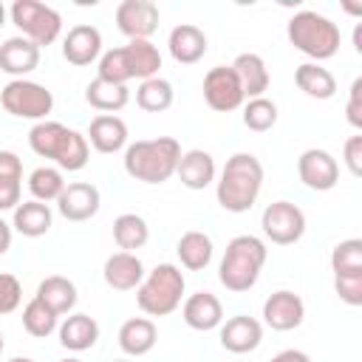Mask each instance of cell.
<instances>
[{
    "instance_id": "42",
    "label": "cell",
    "mask_w": 362,
    "mask_h": 362,
    "mask_svg": "<svg viewBox=\"0 0 362 362\" xmlns=\"http://www.w3.org/2000/svg\"><path fill=\"white\" fill-rule=\"evenodd\" d=\"M342 161H345V167H348V173H351L354 178L362 175V136H359V133L345 141V147H342Z\"/></svg>"
},
{
    "instance_id": "10",
    "label": "cell",
    "mask_w": 362,
    "mask_h": 362,
    "mask_svg": "<svg viewBox=\"0 0 362 362\" xmlns=\"http://www.w3.org/2000/svg\"><path fill=\"white\" fill-rule=\"evenodd\" d=\"M204 102L215 110V113H232L238 107H243L246 96H243V88L232 71V65H215L204 74Z\"/></svg>"
},
{
    "instance_id": "18",
    "label": "cell",
    "mask_w": 362,
    "mask_h": 362,
    "mask_svg": "<svg viewBox=\"0 0 362 362\" xmlns=\"http://www.w3.org/2000/svg\"><path fill=\"white\" fill-rule=\"evenodd\" d=\"M40 65V48L25 37H8L0 45V71L11 79H25Z\"/></svg>"
},
{
    "instance_id": "34",
    "label": "cell",
    "mask_w": 362,
    "mask_h": 362,
    "mask_svg": "<svg viewBox=\"0 0 362 362\" xmlns=\"http://www.w3.org/2000/svg\"><path fill=\"white\" fill-rule=\"evenodd\" d=\"M62 189H65L62 170L48 167V164L31 170V175H28V192H31L34 201H40V204H51V201H57V198L62 195Z\"/></svg>"
},
{
    "instance_id": "17",
    "label": "cell",
    "mask_w": 362,
    "mask_h": 362,
    "mask_svg": "<svg viewBox=\"0 0 362 362\" xmlns=\"http://www.w3.org/2000/svg\"><path fill=\"white\" fill-rule=\"evenodd\" d=\"M85 139L96 153L110 156V153H119L127 147V124L116 113H99L90 119Z\"/></svg>"
},
{
    "instance_id": "3",
    "label": "cell",
    "mask_w": 362,
    "mask_h": 362,
    "mask_svg": "<svg viewBox=\"0 0 362 362\" xmlns=\"http://www.w3.org/2000/svg\"><path fill=\"white\" fill-rule=\"evenodd\" d=\"M181 158V144L173 136L139 139L124 147V173L141 184H164L175 175Z\"/></svg>"
},
{
    "instance_id": "37",
    "label": "cell",
    "mask_w": 362,
    "mask_h": 362,
    "mask_svg": "<svg viewBox=\"0 0 362 362\" xmlns=\"http://www.w3.org/2000/svg\"><path fill=\"white\" fill-rule=\"evenodd\" d=\"M243 124L255 133H266L277 124V105L266 96L257 99H246L243 102Z\"/></svg>"
},
{
    "instance_id": "41",
    "label": "cell",
    "mask_w": 362,
    "mask_h": 362,
    "mask_svg": "<svg viewBox=\"0 0 362 362\" xmlns=\"http://www.w3.org/2000/svg\"><path fill=\"white\" fill-rule=\"evenodd\" d=\"M345 116H348L351 127L362 130V79H359V76L351 82V90H348V102H345Z\"/></svg>"
},
{
    "instance_id": "16",
    "label": "cell",
    "mask_w": 362,
    "mask_h": 362,
    "mask_svg": "<svg viewBox=\"0 0 362 362\" xmlns=\"http://www.w3.org/2000/svg\"><path fill=\"white\" fill-rule=\"evenodd\" d=\"M102 57V31L90 23H76L74 28H68V34L62 37V59L85 68L90 62H99Z\"/></svg>"
},
{
    "instance_id": "4",
    "label": "cell",
    "mask_w": 362,
    "mask_h": 362,
    "mask_svg": "<svg viewBox=\"0 0 362 362\" xmlns=\"http://www.w3.org/2000/svg\"><path fill=\"white\" fill-rule=\"evenodd\" d=\"M269 249L257 235H235L226 249L223 257L218 263V280L226 291L232 294H243L249 288H255V283L260 280V272L266 266Z\"/></svg>"
},
{
    "instance_id": "19",
    "label": "cell",
    "mask_w": 362,
    "mask_h": 362,
    "mask_svg": "<svg viewBox=\"0 0 362 362\" xmlns=\"http://www.w3.org/2000/svg\"><path fill=\"white\" fill-rule=\"evenodd\" d=\"M206 48H209V40H206L204 28H198L192 23L175 25L167 37V51L178 65H195L198 59H204Z\"/></svg>"
},
{
    "instance_id": "26",
    "label": "cell",
    "mask_w": 362,
    "mask_h": 362,
    "mask_svg": "<svg viewBox=\"0 0 362 362\" xmlns=\"http://www.w3.org/2000/svg\"><path fill=\"white\" fill-rule=\"evenodd\" d=\"M54 226V212L48 204H40V201H20L14 206V215H11V229L20 232L23 238H42L48 235Z\"/></svg>"
},
{
    "instance_id": "50",
    "label": "cell",
    "mask_w": 362,
    "mask_h": 362,
    "mask_svg": "<svg viewBox=\"0 0 362 362\" xmlns=\"http://www.w3.org/2000/svg\"><path fill=\"white\" fill-rule=\"evenodd\" d=\"M8 362H34L31 356H14V359H8Z\"/></svg>"
},
{
    "instance_id": "51",
    "label": "cell",
    "mask_w": 362,
    "mask_h": 362,
    "mask_svg": "<svg viewBox=\"0 0 362 362\" xmlns=\"http://www.w3.org/2000/svg\"><path fill=\"white\" fill-rule=\"evenodd\" d=\"M59 362H82V359H76V356H68V359H59Z\"/></svg>"
},
{
    "instance_id": "36",
    "label": "cell",
    "mask_w": 362,
    "mask_h": 362,
    "mask_svg": "<svg viewBox=\"0 0 362 362\" xmlns=\"http://www.w3.org/2000/svg\"><path fill=\"white\" fill-rule=\"evenodd\" d=\"M96 76L105 79V82H113V85H127L133 79L130 65H127V57H124V45L102 51V57L96 62Z\"/></svg>"
},
{
    "instance_id": "35",
    "label": "cell",
    "mask_w": 362,
    "mask_h": 362,
    "mask_svg": "<svg viewBox=\"0 0 362 362\" xmlns=\"http://www.w3.org/2000/svg\"><path fill=\"white\" fill-rule=\"evenodd\" d=\"M20 320H23V328H25L31 337H37V339L51 337V334L59 328V317H57L45 303H40L37 297H31V300L25 303Z\"/></svg>"
},
{
    "instance_id": "15",
    "label": "cell",
    "mask_w": 362,
    "mask_h": 362,
    "mask_svg": "<svg viewBox=\"0 0 362 362\" xmlns=\"http://www.w3.org/2000/svg\"><path fill=\"white\" fill-rule=\"evenodd\" d=\"M218 339L229 354H252L263 342V322L249 314H235L218 325Z\"/></svg>"
},
{
    "instance_id": "39",
    "label": "cell",
    "mask_w": 362,
    "mask_h": 362,
    "mask_svg": "<svg viewBox=\"0 0 362 362\" xmlns=\"http://www.w3.org/2000/svg\"><path fill=\"white\" fill-rule=\"evenodd\" d=\"M20 303H23V283L14 274L0 272V317L17 311Z\"/></svg>"
},
{
    "instance_id": "46",
    "label": "cell",
    "mask_w": 362,
    "mask_h": 362,
    "mask_svg": "<svg viewBox=\"0 0 362 362\" xmlns=\"http://www.w3.org/2000/svg\"><path fill=\"white\" fill-rule=\"evenodd\" d=\"M11 238H14V229H11V223H6L3 218H0V257L11 249Z\"/></svg>"
},
{
    "instance_id": "9",
    "label": "cell",
    "mask_w": 362,
    "mask_h": 362,
    "mask_svg": "<svg viewBox=\"0 0 362 362\" xmlns=\"http://www.w3.org/2000/svg\"><path fill=\"white\" fill-rule=\"evenodd\" d=\"M263 235L277 246H291L305 235V212L291 201H272L260 215Z\"/></svg>"
},
{
    "instance_id": "27",
    "label": "cell",
    "mask_w": 362,
    "mask_h": 362,
    "mask_svg": "<svg viewBox=\"0 0 362 362\" xmlns=\"http://www.w3.org/2000/svg\"><path fill=\"white\" fill-rule=\"evenodd\" d=\"M175 255H178V260H181V266L187 272H204L215 257V246H212V238L206 232L189 229V232H184L178 238Z\"/></svg>"
},
{
    "instance_id": "7",
    "label": "cell",
    "mask_w": 362,
    "mask_h": 362,
    "mask_svg": "<svg viewBox=\"0 0 362 362\" xmlns=\"http://www.w3.org/2000/svg\"><path fill=\"white\" fill-rule=\"evenodd\" d=\"M8 17L20 28V37L31 40L37 48L57 42L62 34V14L40 0H14Z\"/></svg>"
},
{
    "instance_id": "30",
    "label": "cell",
    "mask_w": 362,
    "mask_h": 362,
    "mask_svg": "<svg viewBox=\"0 0 362 362\" xmlns=\"http://www.w3.org/2000/svg\"><path fill=\"white\" fill-rule=\"evenodd\" d=\"M124 57H127V65H130L133 79L144 82V79L158 76V68H161V51H158V45H153L150 40H127V45H124Z\"/></svg>"
},
{
    "instance_id": "12",
    "label": "cell",
    "mask_w": 362,
    "mask_h": 362,
    "mask_svg": "<svg viewBox=\"0 0 362 362\" xmlns=\"http://www.w3.org/2000/svg\"><path fill=\"white\" fill-rule=\"evenodd\" d=\"M158 6L150 0H122L116 6V28L127 40H150L158 28Z\"/></svg>"
},
{
    "instance_id": "44",
    "label": "cell",
    "mask_w": 362,
    "mask_h": 362,
    "mask_svg": "<svg viewBox=\"0 0 362 362\" xmlns=\"http://www.w3.org/2000/svg\"><path fill=\"white\" fill-rule=\"evenodd\" d=\"M23 195V181H6L0 178V212H14V206L20 204Z\"/></svg>"
},
{
    "instance_id": "48",
    "label": "cell",
    "mask_w": 362,
    "mask_h": 362,
    "mask_svg": "<svg viewBox=\"0 0 362 362\" xmlns=\"http://www.w3.org/2000/svg\"><path fill=\"white\" fill-rule=\"evenodd\" d=\"M342 8H345L348 14H362V6H351V3H345Z\"/></svg>"
},
{
    "instance_id": "23",
    "label": "cell",
    "mask_w": 362,
    "mask_h": 362,
    "mask_svg": "<svg viewBox=\"0 0 362 362\" xmlns=\"http://www.w3.org/2000/svg\"><path fill=\"white\" fill-rule=\"evenodd\" d=\"M175 175H178V181H181L187 189H206L209 184H215L218 167H215L212 153L195 147V150L181 153L178 167H175Z\"/></svg>"
},
{
    "instance_id": "53",
    "label": "cell",
    "mask_w": 362,
    "mask_h": 362,
    "mask_svg": "<svg viewBox=\"0 0 362 362\" xmlns=\"http://www.w3.org/2000/svg\"><path fill=\"white\" fill-rule=\"evenodd\" d=\"M113 362H133V359H113Z\"/></svg>"
},
{
    "instance_id": "5",
    "label": "cell",
    "mask_w": 362,
    "mask_h": 362,
    "mask_svg": "<svg viewBox=\"0 0 362 362\" xmlns=\"http://www.w3.org/2000/svg\"><path fill=\"white\" fill-rule=\"evenodd\" d=\"M286 37L300 54L311 57V62H320V65L325 59L337 57V51H339V25L331 17L311 11V8L291 14V20L286 25Z\"/></svg>"
},
{
    "instance_id": "45",
    "label": "cell",
    "mask_w": 362,
    "mask_h": 362,
    "mask_svg": "<svg viewBox=\"0 0 362 362\" xmlns=\"http://www.w3.org/2000/svg\"><path fill=\"white\" fill-rule=\"evenodd\" d=\"M269 362H311V356L305 351H300V348H286V351L274 354Z\"/></svg>"
},
{
    "instance_id": "21",
    "label": "cell",
    "mask_w": 362,
    "mask_h": 362,
    "mask_svg": "<svg viewBox=\"0 0 362 362\" xmlns=\"http://www.w3.org/2000/svg\"><path fill=\"white\" fill-rule=\"evenodd\" d=\"M57 337H59V345H62L65 351L82 354V351H90V348L99 342V322H96L90 314L71 311V314L59 322Z\"/></svg>"
},
{
    "instance_id": "6",
    "label": "cell",
    "mask_w": 362,
    "mask_h": 362,
    "mask_svg": "<svg viewBox=\"0 0 362 362\" xmlns=\"http://www.w3.org/2000/svg\"><path fill=\"white\" fill-rule=\"evenodd\" d=\"M184 288H187L184 272L175 263H158L139 283L136 303L147 317H167L181 305Z\"/></svg>"
},
{
    "instance_id": "8",
    "label": "cell",
    "mask_w": 362,
    "mask_h": 362,
    "mask_svg": "<svg viewBox=\"0 0 362 362\" xmlns=\"http://www.w3.org/2000/svg\"><path fill=\"white\" fill-rule=\"evenodd\" d=\"M0 105L8 116L31 119L37 124V122H45L48 113L54 110V93L34 79H11L0 90Z\"/></svg>"
},
{
    "instance_id": "32",
    "label": "cell",
    "mask_w": 362,
    "mask_h": 362,
    "mask_svg": "<svg viewBox=\"0 0 362 362\" xmlns=\"http://www.w3.org/2000/svg\"><path fill=\"white\" fill-rule=\"evenodd\" d=\"M113 240L122 252H136L150 240V226L136 212H122L113 221Z\"/></svg>"
},
{
    "instance_id": "31",
    "label": "cell",
    "mask_w": 362,
    "mask_h": 362,
    "mask_svg": "<svg viewBox=\"0 0 362 362\" xmlns=\"http://www.w3.org/2000/svg\"><path fill=\"white\" fill-rule=\"evenodd\" d=\"M85 102L99 113H116L130 102V90H127V85H113V82H105L96 76L85 88Z\"/></svg>"
},
{
    "instance_id": "13",
    "label": "cell",
    "mask_w": 362,
    "mask_h": 362,
    "mask_svg": "<svg viewBox=\"0 0 362 362\" xmlns=\"http://www.w3.org/2000/svg\"><path fill=\"white\" fill-rule=\"evenodd\" d=\"M305 320V303L300 294L280 288L263 300V322L272 331H294Z\"/></svg>"
},
{
    "instance_id": "49",
    "label": "cell",
    "mask_w": 362,
    "mask_h": 362,
    "mask_svg": "<svg viewBox=\"0 0 362 362\" xmlns=\"http://www.w3.org/2000/svg\"><path fill=\"white\" fill-rule=\"evenodd\" d=\"M6 17H8V11H6V6H3V3H0V28H3V25H6Z\"/></svg>"
},
{
    "instance_id": "20",
    "label": "cell",
    "mask_w": 362,
    "mask_h": 362,
    "mask_svg": "<svg viewBox=\"0 0 362 362\" xmlns=\"http://www.w3.org/2000/svg\"><path fill=\"white\" fill-rule=\"evenodd\" d=\"M144 263L136 252H116L105 260L102 277L113 291H133L144 280Z\"/></svg>"
},
{
    "instance_id": "11",
    "label": "cell",
    "mask_w": 362,
    "mask_h": 362,
    "mask_svg": "<svg viewBox=\"0 0 362 362\" xmlns=\"http://www.w3.org/2000/svg\"><path fill=\"white\" fill-rule=\"evenodd\" d=\"M297 175L303 181V187H308L314 192H328L339 181V161L322 147H308L297 158Z\"/></svg>"
},
{
    "instance_id": "38",
    "label": "cell",
    "mask_w": 362,
    "mask_h": 362,
    "mask_svg": "<svg viewBox=\"0 0 362 362\" xmlns=\"http://www.w3.org/2000/svg\"><path fill=\"white\" fill-rule=\"evenodd\" d=\"M331 272L334 274H359L362 272V240L348 238L331 249Z\"/></svg>"
},
{
    "instance_id": "33",
    "label": "cell",
    "mask_w": 362,
    "mask_h": 362,
    "mask_svg": "<svg viewBox=\"0 0 362 362\" xmlns=\"http://www.w3.org/2000/svg\"><path fill=\"white\" fill-rule=\"evenodd\" d=\"M173 99H175V90H173V85L164 76L144 79L136 88V105L144 113H164V110L173 107Z\"/></svg>"
},
{
    "instance_id": "25",
    "label": "cell",
    "mask_w": 362,
    "mask_h": 362,
    "mask_svg": "<svg viewBox=\"0 0 362 362\" xmlns=\"http://www.w3.org/2000/svg\"><path fill=\"white\" fill-rule=\"evenodd\" d=\"M232 71H235V76H238V82H240L246 99L266 96L272 76H269V68H266V62H263L260 54H252V51L238 54L235 62H232Z\"/></svg>"
},
{
    "instance_id": "47",
    "label": "cell",
    "mask_w": 362,
    "mask_h": 362,
    "mask_svg": "<svg viewBox=\"0 0 362 362\" xmlns=\"http://www.w3.org/2000/svg\"><path fill=\"white\" fill-rule=\"evenodd\" d=\"M354 48H356V54H362V23H356V28H354Z\"/></svg>"
},
{
    "instance_id": "29",
    "label": "cell",
    "mask_w": 362,
    "mask_h": 362,
    "mask_svg": "<svg viewBox=\"0 0 362 362\" xmlns=\"http://www.w3.org/2000/svg\"><path fill=\"white\" fill-rule=\"evenodd\" d=\"M294 85L308 96V99H331L337 93V79L334 74L320 65V62H303L294 68Z\"/></svg>"
},
{
    "instance_id": "2",
    "label": "cell",
    "mask_w": 362,
    "mask_h": 362,
    "mask_svg": "<svg viewBox=\"0 0 362 362\" xmlns=\"http://www.w3.org/2000/svg\"><path fill=\"white\" fill-rule=\"evenodd\" d=\"M28 147L40 156L57 164V170H68V173H79L88 161H90V144L85 139V133L65 127L62 122H37L28 130Z\"/></svg>"
},
{
    "instance_id": "14",
    "label": "cell",
    "mask_w": 362,
    "mask_h": 362,
    "mask_svg": "<svg viewBox=\"0 0 362 362\" xmlns=\"http://www.w3.org/2000/svg\"><path fill=\"white\" fill-rule=\"evenodd\" d=\"M102 206V195H99V187L90 184V181H74V184H65L62 195L57 198V209L65 221H74V223H82V221H90Z\"/></svg>"
},
{
    "instance_id": "1",
    "label": "cell",
    "mask_w": 362,
    "mask_h": 362,
    "mask_svg": "<svg viewBox=\"0 0 362 362\" xmlns=\"http://www.w3.org/2000/svg\"><path fill=\"white\" fill-rule=\"evenodd\" d=\"M263 189V164L255 153H235L226 158L218 181L215 198L226 212H249Z\"/></svg>"
},
{
    "instance_id": "22",
    "label": "cell",
    "mask_w": 362,
    "mask_h": 362,
    "mask_svg": "<svg viewBox=\"0 0 362 362\" xmlns=\"http://www.w3.org/2000/svg\"><path fill=\"white\" fill-rule=\"evenodd\" d=\"M181 317L192 331H215L223 322V305L212 291H195L184 300Z\"/></svg>"
},
{
    "instance_id": "52",
    "label": "cell",
    "mask_w": 362,
    "mask_h": 362,
    "mask_svg": "<svg viewBox=\"0 0 362 362\" xmlns=\"http://www.w3.org/2000/svg\"><path fill=\"white\" fill-rule=\"evenodd\" d=\"M3 348H6V342H3V331H0V354H3Z\"/></svg>"
},
{
    "instance_id": "40",
    "label": "cell",
    "mask_w": 362,
    "mask_h": 362,
    "mask_svg": "<svg viewBox=\"0 0 362 362\" xmlns=\"http://www.w3.org/2000/svg\"><path fill=\"white\" fill-rule=\"evenodd\" d=\"M334 288L342 303L362 305V272L359 274H334Z\"/></svg>"
},
{
    "instance_id": "24",
    "label": "cell",
    "mask_w": 362,
    "mask_h": 362,
    "mask_svg": "<svg viewBox=\"0 0 362 362\" xmlns=\"http://www.w3.org/2000/svg\"><path fill=\"white\" fill-rule=\"evenodd\" d=\"M156 342H158V328L150 317H130L119 328V348L130 359H139V356L150 354L156 348Z\"/></svg>"
},
{
    "instance_id": "43",
    "label": "cell",
    "mask_w": 362,
    "mask_h": 362,
    "mask_svg": "<svg viewBox=\"0 0 362 362\" xmlns=\"http://www.w3.org/2000/svg\"><path fill=\"white\" fill-rule=\"evenodd\" d=\"M0 178L6 181H23V161L11 150H0Z\"/></svg>"
},
{
    "instance_id": "28",
    "label": "cell",
    "mask_w": 362,
    "mask_h": 362,
    "mask_svg": "<svg viewBox=\"0 0 362 362\" xmlns=\"http://www.w3.org/2000/svg\"><path fill=\"white\" fill-rule=\"evenodd\" d=\"M34 297H37L40 303H45L57 317L71 314L74 305H76V300H79L74 280H68V277H62V274L45 277V280L37 286V294H34Z\"/></svg>"
}]
</instances>
